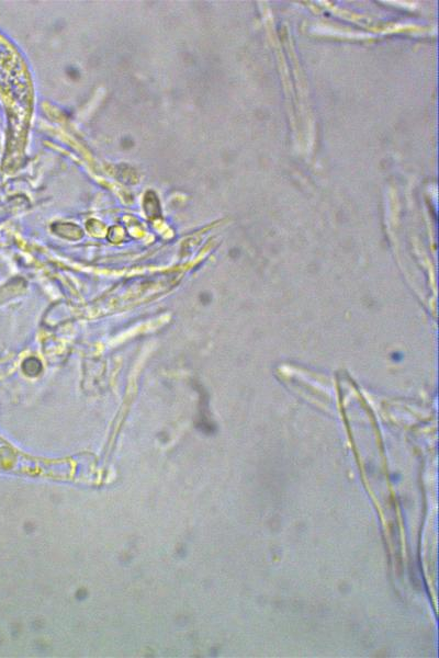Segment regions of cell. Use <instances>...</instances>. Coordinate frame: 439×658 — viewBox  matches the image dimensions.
<instances>
[{
    "instance_id": "cell-1",
    "label": "cell",
    "mask_w": 439,
    "mask_h": 658,
    "mask_svg": "<svg viewBox=\"0 0 439 658\" xmlns=\"http://www.w3.org/2000/svg\"><path fill=\"white\" fill-rule=\"evenodd\" d=\"M42 363L38 358H34V356H30L24 360L22 363V370L25 375L30 376V377H36L39 376L40 373L42 372Z\"/></svg>"
}]
</instances>
